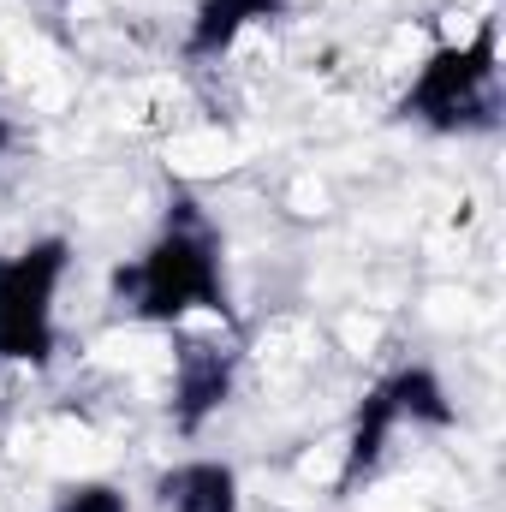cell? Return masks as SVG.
Returning a JSON list of instances; mask_svg holds the SVG:
<instances>
[{
    "label": "cell",
    "mask_w": 506,
    "mask_h": 512,
    "mask_svg": "<svg viewBox=\"0 0 506 512\" xmlns=\"http://www.w3.org/2000/svg\"><path fill=\"white\" fill-rule=\"evenodd\" d=\"M411 114L435 131H471L489 120L495 108V24L459 12V24H447L441 48L417 66L411 78Z\"/></svg>",
    "instance_id": "1"
},
{
    "label": "cell",
    "mask_w": 506,
    "mask_h": 512,
    "mask_svg": "<svg viewBox=\"0 0 506 512\" xmlns=\"http://www.w3.org/2000/svg\"><path fill=\"white\" fill-rule=\"evenodd\" d=\"M120 292H131V310H137L143 322H155V328L191 322V316L215 310V292H221L215 245H209L197 227H167V233L120 274Z\"/></svg>",
    "instance_id": "2"
},
{
    "label": "cell",
    "mask_w": 506,
    "mask_h": 512,
    "mask_svg": "<svg viewBox=\"0 0 506 512\" xmlns=\"http://www.w3.org/2000/svg\"><path fill=\"white\" fill-rule=\"evenodd\" d=\"M60 280H66L60 239L0 256V364H48Z\"/></svg>",
    "instance_id": "3"
},
{
    "label": "cell",
    "mask_w": 506,
    "mask_h": 512,
    "mask_svg": "<svg viewBox=\"0 0 506 512\" xmlns=\"http://www.w3.org/2000/svg\"><path fill=\"white\" fill-rule=\"evenodd\" d=\"M161 512H239V471L221 459H185L161 477Z\"/></svg>",
    "instance_id": "4"
},
{
    "label": "cell",
    "mask_w": 506,
    "mask_h": 512,
    "mask_svg": "<svg viewBox=\"0 0 506 512\" xmlns=\"http://www.w3.org/2000/svg\"><path fill=\"white\" fill-rule=\"evenodd\" d=\"M280 0H203L197 24H191V48L197 54H227L239 48V36H251L262 18H274Z\"/></svg>",
    "instance_id": "5"
},
{
    "label": "cell",
    "mask_w": 506,
    "mask_h": 512,
    "mask_svg": "<svg viewBox=\"0 0 506 512\" xmlns=\"http://www.w3.org/2000/svg\"><path fill=\"white\" fill-rule=\"evenodd\" d=\"M221 399H227V364L221 358H191L179 370V411H185V423H203Z\"/></svg>",
    "instance_id": "6"
},
{
    "label": "cell",
    "mask_w": 506,
    "mask_h": 512,
    "mask_svg": "<svg viewBox=\"0 0 506 512\" xmlns=\"http://www.w3.org/2000/svg\"><path fill=\"white\" fill-rule=\"evenodd\" d=\"M54 512H131V501H126V489H114V483H72L54 501Z\"/></svg>",
    "instance_id": "7"
},
{
    "label": "cell",
    "mask_w": 506,
    "mask_h": 512,
    "mask_svg": "<svg viewBox=\"0 0 506 512\" xmlns=\"http://www.w3.org/2000/svg\"><path fill=\"white\" fill-rule=\"evenodd\" d=\"M6 149H12V126H6V120H0V155H6Z\"/></svg>",
    "instance_id": "8"
}]
</instances>
